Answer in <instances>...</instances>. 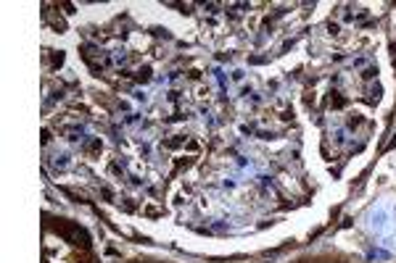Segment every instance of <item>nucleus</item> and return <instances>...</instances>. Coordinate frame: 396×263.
Returning a JSON list of instances; mask_svg holds the SVG:
<instances>
[{
  "instance_id": "f257e3e1",
  "label": "nucleus",
  "mask_w": 396,
  "mask_h": 263,
  "mask_svg": "<svg viewBox=\"0 0 396 263\" xmlns=\"http://www.w3.org/2000/svg\"><path fill=\"white\" fill-rule=\"evenodd\" d=\"M53 229H56L64 239H69L71 245H80V248H90V234L87 229H82L77 221H66V218H58L53 224Z\"/></svg>"
},
{
  "instance_id": "7ed1b4c3",
  "label": "nucleus",
  "mask_w": 396,
  "mask_h": 263,
  "mask_svg": "<svg viewBox=\"0 0 396 263\" xmlns=\"http://www.w3.org/2000/svg\"><path fill=\"white\" fill-rule=\"evenodd\" d=\"M314 263H325V260H314Z\"/></svg>"
},
{
  "instance_id": "f03ea898",
  "label": "nucleus",
  "mask_w": 396,
  "mask_h": 263,
  "mask_svg": "<svg viewBox=\"0 0 396 263\" xmlns=\"http://www.w3.org/2000/svg\"><path fill=\"white\" fill-rule=\"evenodd\" d=\"M330 105H335V108H341V105H344V98H333V95H330Z\"/></svg>"
}]
</instances>
